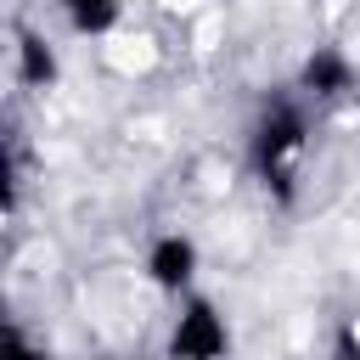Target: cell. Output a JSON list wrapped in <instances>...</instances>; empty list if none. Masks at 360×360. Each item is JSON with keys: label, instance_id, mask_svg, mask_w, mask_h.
Returning <instances> with one entry per match:
<instances>
[{"label": "cell", "instance_id": "obj_1", "mask_svg": "<svg viewBox=\"0 0 360 360\" xmlns=\"http://www.w3.org/2000/svg\"><path fill=\"white\" fill-rule=\"evenodd\" d=\"M304 163H309V112H304V96L264 101L253 112V124H248V169L264 186V197L292 202L298 180H304Z\"/></svg>", "mask_w": 360, "mask_h": 360}, {"label": "cell", "instance_id": "obj_2", "mask_svg": "<svg viewBox=\"0 0 360 360\" xmlns=\"http://www.w3.org/2000/svg\"><path fill=\"white\" fill-rule=\"evenodd\" d=\"M163 360H231V321L219 315L214 298L202 292L180 298L169 338H163Z\"/></svg>", "mask_w": 360, "mask_h": 360}, {"label": "cell", "instance_id": "obj_5", "mask_svg": "<svg viewBox=\"0 0 360 360\" xmlns=\"http://www.w3.org/2000/svg\"><path fill=\"white\" fill-rule=\"evenodd\" d=\"M73 34H84V39H101V34H112L118 28V17H124V0H45Z\"/></svg>", "mask_w": 360, "mask_h": 360}, {"label": "cell", "instance_id": "obj_3", "mask_svg": "<svg viewBox=\"0 0 360 360\" xmlns=\"http://www.w3.org/2000/svg\"><path fill=\"white\" fill-rule=\"evenodd\" d=\"M141 270H146V281H152L158 292L186 298L191 281H197V270H202V248H197V236H186V231H163V236L146 242Z\"/></svg>", "mask_w": 360, "mask_h": 360}, {"label": "cell", "instance_id": "obj_7", "mask_svg": "<svg viewBox=\"0 0 360 360\" xmlns=\"http://www.w3.org/2000/svg\"><path fill=\"white\" fill-rule=\"evenodd\" d=\"M0 360H51V354H45V343H39L34 332H22V326L11 321V326L0 332Z\"/></svg>", "mask_w": 360, "mask_h": 360}, {"label": "cell", "instance_id": "obj_4", "mask_svg": "<svg viewBox=\"0 0 360 360\" xmlns=\"http://www.w3.org/2000/svg\"><path fill=\"white\" fill-rule=\"evenodd\" d=\"M354 62H349V51H338V45H315L309 56H304V68H298V96H315V101H338V96H349L354 90Z\"/></svg>", "mask_w": 360, "mask_h": 360}, {"label": "cell", "instance_id": "obj_6", "mask_svg": "<svg viewBox=\"0 0 360 360\" xmlns=\"http://www.w3.org/2000/svg\"><path fill=\"white\" fill-rule=\"evenodd\" d=\"M56 73H62L56 51H51L39 34H17V79H22L28 90H51Z\"/></svg>", "mask_w": 360, "mask_h": 360}]
</instances>
